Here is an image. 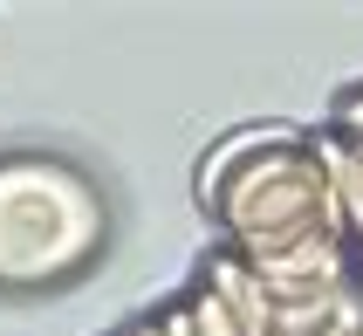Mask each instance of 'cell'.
<instances>
[{"label":"cell","instance_id":"obj_4","mask_svg":"<svg viewBox=\"0 0 363 336\" xmlns=\"http://www.w3.org/2000/svg\"><path fill=\"white\" fill-rule=\"evenodd\" d=\"M308 151H315V165H323V178L336 185V199H343V220H350V234L363 240V158L350 151L343 138H315Z\"/></svg>","mask_w":363,"mask_h":336},{"label":"cell","instance_id":"obj_6","mask_svg":"<svg viewBox=\"0 0 363 336\" xmlns=\"http://www.w3.org/2000/svg\"><path fill=\"white\" fill-rule=\"evenodd\" d=\"M158 330H164V336H199V330H192V309H172Z\"/></svg>","mask_w":363,"mask_h":336},{"label":"cell","instance_id":"obj_7","mask_svg":"<svg viewBox=\"0 0 363 336\" xmlns=\"http://www.w3.org/2000/svg\"><path fill=\"white\" fill-rule=\"evenodd\" d=\"M138 336H164V330H138Z\"/></svg>","mask_w":363,"mask_h":336},{"label":"cell","instance_id":"obj_1","mask_svg":"<svg viewBox=\"0 0 363 336\" xmlns=\"http://www.w3.org/2000/svg\"><path fill=\"white\" fill-rule=\"evenodd\" d=\"M220 220L233 227L247 268L288 254V247H308V240H343L350 234L343 199L323 178L308 138H288L274 151H261V158H247L240 178L220 193Z\"/></svg>","mask_w":363,"mask_h":336},{"label":"cell","instance_id":"obj_2","mask_svg":"<svg viewBox=\"0 0 363 336\" xmlns=\"http://www.w3.org/2000/svg\"><path fill=\"white\" fill-rule=\"evenodd\" d=\"M213 296L233 309L240 336H274V302H267V281L247 268V261H213Z\"/></svg>","mask_w":363,"mask_h":336},{"label":"cell","instance_id":"obj_3","mask_svg":"<svg viewBox=\"0 0 363 336\" xmlns=\"http://www.w3.org/2000/svg\"><path fill=\"white\" fill-rule=\"evenodd\" d=\"M295 131H281V124H267V131H233V138L206 158V172H199V199L206 206H220V193L233 185V172H240L247 158H261V151H274V144H288Z\"/></svg>","mask_w":363,"mask_h":336},{"label":"cell","instance_id":"obj_5","mask_svg":"<svg viewBox=\"0 0 363 336\" xmlns=\"http://www.w3.org/2000/svg\"><path fill=\"white\" fill-rule=\"evenodd\" d=\"M185 309H192V330H199V336H240V323H233V309H226V302L213 296V288H206V296H192Z\"/></svg>","mask_w":363,"mask_h":336}]
</instances>
